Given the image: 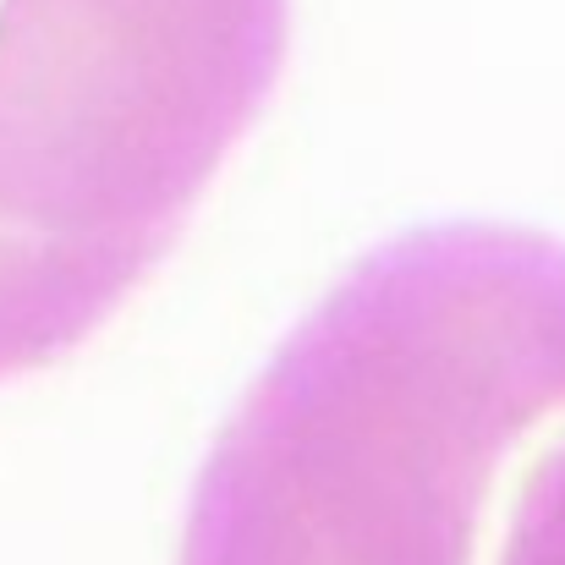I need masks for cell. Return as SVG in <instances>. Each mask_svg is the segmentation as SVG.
<instances>
[{
  "instance_id": "1",
  "label": "cell",
  "mask_w": 565,
  "mask_h": 565,
  "mask_svg": "<svg viewBox=\"0 0 565 565\" xmlns=\"http://www.w3.org/2000/svg\"><path fill=\"white\" fill-rule=\"evenodd\" d=\"M565 434V242L445 220L374 242L198 461L177 565H500Z\"/></svg>"
},
{
  "instance_id": "3",
  "label": "cell",
  "mask_w": 565,
  "mask_h": 565,
  "mask_svg": "<svg viewBox=\"0 0 565 565\" xmlns=\"http://www.w3.org/2000/svg\"><path fill=\"white\" fill-rule=\"evenodd\" d=\"M500 565H565V434L533 461L511 505Z\"/></svg>"
},
{
  "instance_id": "2",
  "label": "cell",
  "mask_w": 565,
  "mask_h": 565,
  "mask_svg": "<svg viewBox=\"0 0 565 565\" xmlns=\"http://www.w3.org/2000/svg\"><path fill=\"white\" fill-rule=\"evenodd\" d=\"M286 44L291 0H0V384L160 269Z\"/></svg>"
}]
</instances>
